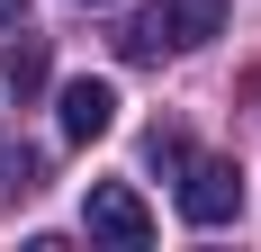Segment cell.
I'll use <instances>...</instances> for the list:
<instances>
[{
  "label": "cell",
  "instance_id": "6da1fadb",
  "mask_svg": "<svg viewBox=\"0 0 261 252\" xmlns=\"http://www.w3.org/2000/svg\"><path fill=\"white\" fill-rule=\"evenodd\" d=\"M216 27H225V0H153V9H135V18H126V36H117V45H126L135 63H153V54L207 45Z\"/></svg>",
  "mask_w": 261,
  "mask_h": 252
},
{
  "label": "cell",
  "instance_id": "5b68a950",
  "mask_svg": "<svg viewBox=\"0 0 261 252\" xmlns=\"http://www.w3.org/2000/svg\"><path fill=\"white\" fill-rule=\"evenodd\" d=\"M45 180V153L27 144V135H0V198H27Z\"/></svg>",
  "mask_w": 261,
  "mask_h": 252
},
{
  "label": "cell",
  "instance_id": "277c9868",
  "mask_svg": "<svg viewBox=\"0 0 261 252\" xmlns=\"http://www.w3.org/2000/svg\"><path fill=\"white\" fill-rule=\"evenodd\" d=\"M54 108H63V135H72V144H99L108 126H117V81H90V72H81V81H63Z\"/></svg>",
  "mask_w": 261,
  "mask_h": 252
},
{
  "label": "cell",
  "instance_id": "8992f818",
  "mask_svg": "<svg viewBox=\"0 0 261 252\" xmlns=\"http://www.w3.org/2000/svg\"><path fill=\"white\" fill-rule=\"evenodd\" d=\"M36 81H45V54H36V45H18V36H9V90H36Z\"/></svg>",
  "mask_w": 261,
  "mask_h": 252
},
{
  "label": "cell",
  "instance_id": "3957f363",
  "mask_svg": "<svg viewBox=\"0 0 261 252\" xmlns=\"http://www.w3.org/2000/svg\"><path fill=\"white\" fill-rule=\"evenodd\" d=\"M90 234L117 243V252H144V243H153V207L135 198L126 180H99V189H90Z\"/></svg>",
  "mask_w": 261,
  "mask_h": 252
},
{
  "label": "cell",
  "instance_id": "52a82bcc",
  "mask_svg": "<svg viewBox=\"0 0 261 252\" xmlns=\"http://www.w3.org/2000/svg\"><path fill=\"white\" fill-rule=\"evenodd\" d=\"M18 9H27V0H0V27H9V18H18Z\"/></svg>",
  "mask_w": 261,
  "mask_h": 252
},
{
  "label": "cell",
  "instance_id": "7a4b0ae2",
  "mask_svg": "<svg viewBox=\"0 0 261 252\" xmlns=\"http://www.w3.org/2000/svg\"><path fill=\"white\" fill-rule=\"evenodd\" d=\"M171 171H180V216L189 225H225V216L243 207V171L216 162V153H180Z\"/></svg>",
  "mask_w": 261,
  "mask_h": 252
}]
</instances>
